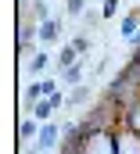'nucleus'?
Returning a JSON list of instances; mask_svg holds the SVG:
<instances>
[{
  "mask_svg": "<svg viewBox=\"0 0 140 154\" xmlns=\"http://www.w3.org/2000/svg\"><path fill=\"white\" fill-rule=\"evenodd\" d=\"M115 154H140V133L133 125L115 129Z\"/></svg>",
  "mask_w": 140,
  "mask_h": 154,
  "instance_id": "f257e3e1",
  "label": "nucleus"
},
{
  "mask_svg": "<svg viewBox=\"0 0 140 154\" xmlns=\"http://www.w3.org/2000/svg\"><path fill=\"white\" fill-rule=\"evenodd\" d=\"M58 86H61V82H54V79H43V82H33V86H29V100H43V97L58 93Z\"/></svg>",
  "mask_w": 140,
  "mask_h": 154,
  "instance_id": "f03ea898",
  "label": "nucleus"
},
{
  "mask_svg": "<svg viewBox=\"0 0 140 154\" xmlns=\"http://www.w3.org/2000/svg\"><path fill=\"white\" fill-rule=\"evenodd\" d=\"M58 133H61V129H58L54 122H43V129H40V136H36V147H40V151H47V147H54V140H58Z\"/></svg>",
  "mask_w": 140,
  "mask_h": 154,
  "instance_id": "7ed1b4c3",
  "label": "nucleus"
},
{
  "mask_svg": "<svg viewBox=\"0 0 140 154\" xmlns=\"http://www.w3.org/2000/svg\"><path fill=\"white\" fill-rule=\"evenodd\" d=\"M40 39H47V43H54V39L61 36V22H54V18H47V22H40Z\"/></svg>",
  "mask_w": 140,
  "mask_h": 154,
  "instance_id": "20e7f679",
  "label": "nucleus"
},
{
  "mask_svg": "<svg viewBox=\"0 0 140 154\" xmlns=\"http://www.w3.org/2000/svg\"><path fill=\"white\" fill-rule=\"evenodd\" d=\"M137 29H140V11H133V14H126V18H122V29H119V32H122V39H133Z\"/></svg>",
  "mask_w": 140,
  "mask_h": 154,
  "instance_id": "39448f33",
  "label": "nucleus"
},
{
  "mask_svg": "<svg viewBox=\"0 0 140 154\" xmlns=\"http://www.w3.org/2000/svg\"><path fill=\"white\" fill-rule=\"evenodd\" d=\"M50 111H54V100H50V97H43V100H36L33 118H40V122H50Z\"/></svg>",
  "mask_w": 140,
  "mask_h": 154,
  "instance_id": "423d86ee",
  "label": "nucleus"
},
{
  "mask_svg": "<svg viewBox=\"0 0 140 154\" xmlns=\"http://www.w3.org/2000/svg\"><path fill=\"white\" fill-rule=\"evenodd\" d=\"M58 65H61V72H65V68H72V65H79V50H75V47H65V50H61V57H58Z\"/></svg>",
  "mask_w": 140,
  "mask_h": 154,
  "instance_id": "0eeeda50",
  "label": "nucleus"
},
{
  "mask_svg": "<svg viewBox=\"0 0 140 154\" xmlns=\"http://www.w3.org/2000/svg\"><path fill=\"white\" fill-rule=\"evenodd\" d=\"M18 136H22V140H33V136H40V118H29V122H22Z\"/></svg>",
  "mask_w": 140,
  "mask_h": 154,
  "instance_id": "6e6552de",
  "label": "nucleus"
},
{
  "mask_svg": "<svg viewBox=\"0 0 140 154\" xmlns=\"http://www.w3.org/2000/svg\"><path fill=\"white\" fill-rule=\"evenodd\" d=\"M47 61H50V57H47V54H43V50H36V54H33V61H29V68H33L36 75H40V72H43V68H47Z\"/></svg>",
  "mask_w": 140,
  "mask_h": 154,
  "instance_id": "1a4fd4ad",
  "label": "nucleus"
},
{
  "mask_svg": "<svg viewBox=\"0 0 140 154\" xmlns=\"http://www.w3.org/2000/svg\"><path fill=\"white\" fill-rule=\"evenodd\" d=\"M79 79H83V68H79V65H72V68H65V82H68V86H75Z\"/></svg>",
  "mask_w": 140,
  "mask_h": 154,
  "instance_id": "9d476101",
  "label": "nucleus"
},
{
  "mask_svg": "<svg viewBox=\"0 0 140 154\" xmlns=\"http://www.w3.org/2000/svg\"><path fill=\"white\" fill-rule=\"evenodd\" d=\"M126 115H129V118H126V122H129V125H133V129H137V133H140V104H137V108H129Z\"/></svg>",
  "mask_w": 140,
  "mask_h": 154,
  "instance_id": "9b49d317",
  "label": "nucleus"
},
{
  "mask_svg": "<svg viewBox=\"0 0 140 154\" xmlns=\"http://www.w3.org/2000/svg\"><path fill=\"white\" fill-rule=\"evenodd\" d=\"M72 47H75L79 54H86V50H90V39H86V36H79V39H72Z\"/></svg>",
  "mask_w": 140,
  "mask_h": 154,
  "instance_id": "f8f14e48",
  "label": "nucleus"
},
{
  "mask_svg": "<svg viewBox=\"0 0 140 154\" xmlns=\"http://www.w3.org/2000/svg\"><path fill=\"white\" fill-rule=\"evenodd\" d=\"M65 7H68V14H79L83 11V0H65Z\"/></svg>",
  "mask_w": 140,
  "mask_h": 154,
  "instance_id": "ddd939ff",
  "label": "nucleus"
},
{
  "mask_svg": "<svg viewBox=\"0 0 140 154\" xmlns=\"http://www.w3.org/2000/svg\"><path fill=\"white\" fill-rule=\"evenodd\" d=\"M115 11H119V0H104V18H111Z\"/></svg>",
  "mask_w": 140,
  "mask_h": 154,
  "instance_id": "4468645a",
  "label": "nucleus"
}]
</instances>
